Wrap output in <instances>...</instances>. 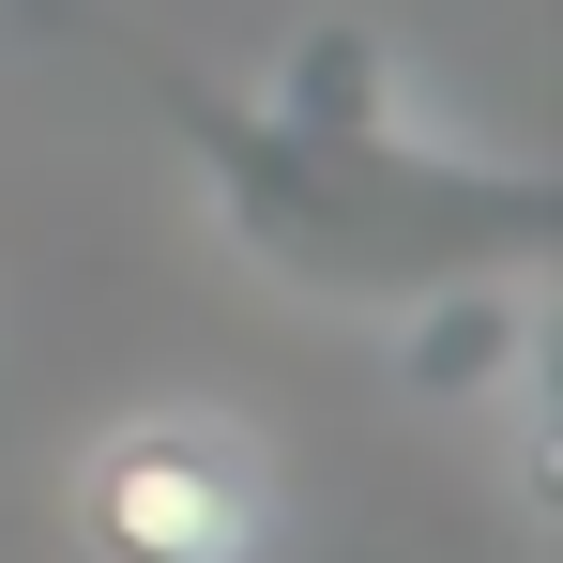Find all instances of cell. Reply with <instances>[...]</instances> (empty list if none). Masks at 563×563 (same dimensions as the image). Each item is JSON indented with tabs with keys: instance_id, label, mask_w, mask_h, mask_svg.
<instances>
[{
	"instance_id": "6da1fadb",
	"label": "cell",
	"mask_w": 563,
	"mask_h": 563,
	"mask_svg": "<svg viewBox=\"0 0 563 563\" xmlns=\"http://www.w3.org/2000/svg\"><path fill=\"white\" fill-rule=\"evenodd\" d=\"M62 518L92 563H275L289 533V487H275V442L213 396H137L107 411L77 472H62Z\"/></svg>"
}]
</instances>
